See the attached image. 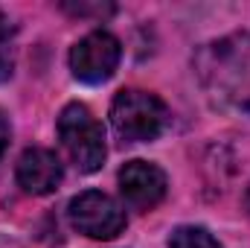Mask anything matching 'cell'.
Instances as JSON below:
<instances>
[{"mask_svg": "<svg viewBox=\"0 0 250 248\" xmlns=\"http://www.w3.org/2000/svg\"><path fill=\"white\" fill-rule=\"evenodd\" d=\"M195 70L201 85L221 102L250 111V35L236 32L198 50Z\"/></svg>", "mask_w": 250, "mask_h": 248, "instance_id": "1", "label": "cell"}, {"mask_svg": "<svg viewBox=\"0 0 250 248\" xmlns=\"http://www.w3.org/2000/svg\"><path fill=\"white\" fill-rule=\"evenodd\" d=\"M169 123V111L163 99L148 91H120L111 105V125L125 143L154 140Z\"/></svg>", "mask_w": 250, "mask_h": 248, "instance_id": "2", "label": "cell"}, {"mask_svg": "<svg viewBox=\"0 0 250 248\" xmlns=\"http://www.w3.org/2000/svg\"><path fill=\"white\" fill-rule=\"evenodd\" d=\"M245 207L250 210V187H248V193H245Z\"/></svg>", "mask_w": 250, "mask_h": 248, "instance_id": "12", "label": "cell"}, {"mask_svg": "<svg viewBox=\"0 0 250 248\" xmlns=\"http://www.w3.org/2000/svg\"><path fill=\"white\" fill-rule=\"evenodd\" d=\"M169 248H221L218 240L212 234H207L204 228H178L172 237H169Z\"/></svg>", "mask_w": 250, "mask_h": 248, "instance_id": "9", "label": "cell"}, {"mask_svg": "<svg viewBox=\"0 0 250 248\" xmlns=\"http://www.w3.org/2000/svg\"><path fill=\"white\" fill-rule=\"evenodd\" d=\"M120 193L134 210H151L166 196V173L148 161H128L120 170Z\"/></svg>", "mask_w": 250, "mask_h": 248, "instance_id": "6", "label": "cell"}, {"mask_svg": "<svg viewBox=\"0 0 250 248\" xmlns=\"http://www.w3.org/2000/svg\"><path fill=\"white\" fill-rule=\"evenodd\" d=\"M67 213H70V225L90 240H114L117 234L125 231V210L108 193L99 190L79 193L70 201Z\"/></svg>", "mask_w": 250, "mask_h": 248, "instance_id": "4", "label": "cell"}, {"mask_svg": "<svg viewBox=\"0 0 250 248\" xmlns=\"http://www.w3.org/2000/svg\"><path fill=\"white\" fill-rule=\"evenodd\" d=\"M15 175H18V184L23 187L26 193L47 196V193H53L56 187L62 184L64 173H62V161L56 158V152L35 146V149H26L21 155Z\"/></svg>", "mask_w": 250, "mask_h": 248, "instance_id": "7", "label": "cell"}, {"mask_svg": "<svg viewBox=\"0 0 250 248\" xmlns=\"http://www.w3.org/2000/svg\"><path fill=\"white\" fill-rule=\"evenodd\" d=\"M59 137L62 146L67 149L70 161L82 170V173H96L105 164V131L99 120L87 111V105L82 102H70L59 117Z\"/></svg>", "mask_w": 250, "mask_h": 248, "instance_id": "3", "label": "cell"}, {"mask_svg": "<svg viewBox=\"0 0 250 248\" xmlns=\"http://www.w3.org/2000/svg\"><path fill=\"white\" fill-rule=\"evenodd\" d=\"M64 9L70 15H79V18H87V15H96V18H105L114 12V6H90V3H64Z\"/></svg>", "mask_w": 250, "mask_h": 248, "instance_id": "10", "label": "cell"}, {"mask_svg": "<svg viewBox=\"0 0 250 248\" xmlns=\"http://www.w3.org/2000/svg\"><path fill=\"white\" fill-rule=\"evenodd\" d=\"M15 70V26L0 12V82H6Z\"/></svg>", "mask_w": 250, "mask_h": 248, "instance_id": "8", "label": "cell"}, {"mask_svg": "<svg viewBox=\"0 0 250 248\" xmlns=\"http://www.w3.org/2000/svg\"><path fill=\"white\" fill-rule=\"evenodd\" d=\"M120 59H123L120 41L111 32L96 29V32L84 35L70 50V70H73L76 79H82L87 85H99V82H105V79L114 76Z\"/></svg>", "mask_w": 250, "mask_h": 248, "instance_id": "5", "label": "cell"}, {"mask_svg": "<svg viewBox=\"0 0 250 248\" xmlns=\"http://www.w3.org/2000/svg\"><path fill=\"white\" fill-rule=\"evenodd\" d=\"M6 146H9V120H6V114L0 111V158H3V152H6Z\"/></svg>", "mask_w": 250, "mask_h": 248, "instance_id": "11", "label": "cell"}]
</instances>
